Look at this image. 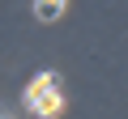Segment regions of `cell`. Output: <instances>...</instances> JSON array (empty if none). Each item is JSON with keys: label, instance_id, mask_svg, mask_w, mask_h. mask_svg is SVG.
<instances>
[{"label": "cell", "instance_id": "cell-1", "mask_svg": "<svg viewBox=\"0 0 128 119\" xmlns=\"http://www.w3.org/2000/svg\"><path fill=\"white\" fill-rule=\"evenodd\" d=\"M26 106H30V111H34L38 119H56V115L64 111V94H60V85H56V89H47V94H38V98H30Z\"/></svg>", "mask_w": 128, "mask_h": 119}, {"label": "cell", "instance_id": "cell-2", "mask_svg": "<svg viewBox=\"0 0 128 119\" xmlns=\"http://www.w3.org/2000/svg\"><path fill=\"white\" fill-rule=\"evenodd\" d=\"M64 9H68V0H34V17L38 21H60Z\"/></svg>", "mask_w": 128, "mask_h": 119}, {"label": "cell", "instance_id": "cell-3", "mask_svg": "<svg viewBox=\"0 0 128 119\" xmlns=\"http://www.w3.org/2000/svg\"><path fill=\"white\" fill-rule=\"evenodd\" d=\"M56 85H60V81H56V72H38V77L26 85V102H30V98H38V94H47V89H56Z\"/></svg>", "mask_w": 128, "mask_h": 119}, {"label": "cell", "instance_id": "cell-4", "mask_svg": "<svg viewBox=\"0 0 128 119\" xmlns=\"http://www.w3.org/2000/svg\"><path fill=\"white\" fill-rule=\"evenodd\" d=\"M0 119H9V115H0Z\"/></svg>", "mask_w": 128, "mask_h": 119}]
</instances>
